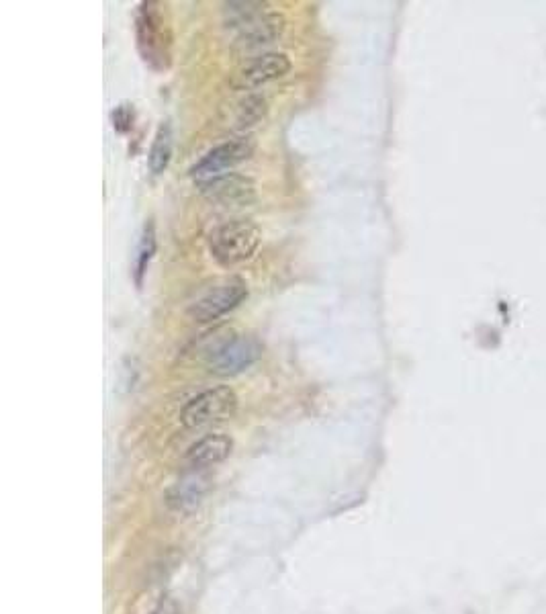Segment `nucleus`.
Segmentation results:
<instances>
[{"mask_svg": "<svg viewBox=\"0 0 546 614\" xmlns=\"http://www.w3.org/2000/svg\"><path fill=\"white\" fill-rule=\"evenodd\" d=\"M225 27L234 33L238 48L256 50L283 35L285 19L264 3H232L225 5Z\"/></svg>", "mask_w": 546, "mask_h": 614, "instance_id": "1", "label": "nucleus"}, {"mask_svg": "<svg viewBox=\"0 0 546 614\" xmlns=\"http://www.w3.org/2000/svg\"><path fill=\"white\" fill-rule=\"evenodd\" d=\"M135 39H138V50L144 62L152 70L162 72L170 66L172 31L162 15L160 3L148 0L140 5L135 15Z\"/></svg>", "mask_w": 546, "mask_h": 614, "instance_id": "2", "label": "nucleus"}, {"mask_svg": "<svg viewBox=\"0 0 546 614\" xmlns=\"http://www.w3.org/2000/svg\"><path fill=\"white\" fill-rule=\"evenodd\" d=\"M262 240L260 228L250 219H234L213 230L209 250L221 267H236L250 260Z\"/></svg>", "mask_w": 546, "mask_h": 614, "instance_id": "3", "label": "nucleus"}, {"mask_svg": "<svg viewBox=\"0 0 546 614\" xmlns=\"http://www.w3.org/2000/svg\"><path fill=\"white\" fill-rule=\"evenodd\" d=\"M238 412V396L232 387H213L185 404L180 422L189 430H199L232 420Z\"/></svg>", "mask_w": 546, "mask_h": 614, "instance_id": "4", "label": "nucleus"}, {"mask_svg": "<svg viewBox=\"0 0 546 614\" xmlns=\"http://www.w3.org/2000/svg\"><path fill=\"white\" fill-rule=\"evenodd\" d=\"M246 297H248L246 281L240 277H227L215 281L211 287H207L197 295V299L189 305V316L201 324L215 322L221 316L236 310Z\"/></svg>", "mask_w": 546, "mask_h": 614, "instance_id": "5", "label": "nucleus"}, {"mask_svg": "<svg viewBox=\"0 0 546 614\" xmlns=\"http://www.w3.org/2000/svg\"><path fill=\"white\" fill-rule=\"evenodd\" d=\"M262 357V346L250 336H227L207 353V367L219 377H234L250 369Z\"/></svg>", "mask_w": 546, "mask_h": 614, "instance_id": "6", "label": "nucleus"}, {"mask_svg": "<svg viewBox=\"0 0 546 614\" xmlns=\"http://www.w3.org/2000/svg\"><path fill=\"white\" fill-rule=\"evenodd\" d=\"M256 150V140L252 134H242L234 140H227L219 146H215L213 150H209L199 162H195L191 166V177L199 183L223 177L227 174V170L236 168L238 164L246 162L252 158Z\"/></svg>", "mask_w": 546, "mask_h": 614, "instance_id": "7", "label": "nucleus"}, {"mask_svg": "<svg viewBox=\"0 0 546 614\" xmlns=\"http://www.w3.org/2000/svg\"><path fill=\"white\" fill-rule=\"evenodd\" d=\"M291 70V60L283 52H268L254 60H250L246 66L238 70L234 76L232 86L236 91H254L258 86L279 80L287 76Z\"/></svg>", "mask_w": 546, "mask_h": 614, "instance_id": "8", "label": "nucleus"}, {"mask_svg": "<svg viewBox=\"0 0 546 614\" xmlns=\"http://www.w3.org/2000/svg\"><path fill=\"white\" fill-rule=\"evenodd\" d=\"M201 193L221 205H248L256 199V187L248 177L227 172L223 177L199 183Z\"/></svg>", "mask_w": 546, "mask_h": 614, "instance_id": "9", "label": "nucleus"}, {"mask_svg": "<svg viewBox=\"0 0 546 614\" xmlns=\"http://www.w3.org/2000/svg\"><path fill=\"white\" fill-rule=\"evenodd\" d=\"M209 490H211V479L203 471L193 469L191 473L182 475L168 490L166 504L170 510L178 514H191L201 506Z\"/></svg>", "mask_w": 546, "mask_h": 614, "instance_id": "10", "label": "nucleus"}, {"mask_svg": "<svg viewBox=\"0 0 546 614\" xmlns=\"http://www.w3.org/2000/svg\"><path fill=\"white\" fill-rule=\"evenodd\" d=\"M234 441L227 434H207L187 451V465L191 469L203 471L207 467H213L217 463H223L232 455Z\"/></svg>", "mask_w": 546, "mask_h": 614, "instance_id": "11", "label": "nucleus"}, {"mask_svg": "<svg viewBox=\"0 0 546 614\" xmlns=\"http://www.w3.org/2000/svg\"><path fill=\"white\" fill-rule=\"evenodd\" d=\"M268 113V105L260 95H246L232 107V127L246 131L258 125Z\"/></svg>", "mask_w": 546, "mask_h": 614, "instance_id": "12", "label": "nucleus"}, {"mask_svg": "<svg viewBox=\"0 0 546 614\" xmlns=\"http://www.w3.org/2000/svg\"><path fill=\"white\" fill-rule=\"evenodd\" d=\"M172 127L170 123H162L156 131V138L152 142L150 148V158H148V166L154 174H162L172 158Z\"/></svg>", "mask_w": 546, "mask_h": 614, "instance_id": "13", "label": "nucleus"}, {"mask_svg": "<svg viewBox=\"0 0 546 614\" xmlns=\"http://www.w3.org/2000/svg\"><path fill=\"white\" fill-rule=\"evenodd\" d=\"M154 254H156V230H154V224L148 222L144 226V234H142V240H140V246H138V258H135V267H133L135 283H138V285H142L144 275L150 267Z\"/></svg>", "mask_w": 546, "mask_h": 614, "instance_id": "14", "label": "nucleus"}, {"mask_svg": "<svg viewBox=\"0 0 546 614\" xmlns=\"http://www.w3.org/2000/svg\"><path fill=\"white\" fill-rule=\"evenodd\" d=\"M113 125L119 131V134H127L133 125V109L131 105H119L113 111Z\"/></svg>", "mask_w": 546, "mask_h": 614, "instance_id": "15", "label": "nucleus"}, {"mask_svg": "<svg viewBox=\"0 0 546 614\" xmlns=\"http://www.w3.org/2000/svg\"><path fill=\"white\" fill-rule=\"evenodd\" d=\"M150 614H180V606L174 598H162Z\"/></svg>", "mask_w": 546, "mask_h": 614, "instance_id": "16", "label": "nucleus"}]
</instances>
